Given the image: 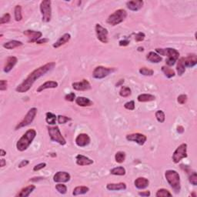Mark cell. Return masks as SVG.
Returning <instances> with one entry per match:
<instances>
[{
    "mask_svg": "<svg viewBox=\"0 0 197 197\" xmlns=\"http://www.w3.org/2000/svg\"><path fill=\"white\" fill-rule=\"evenodd\" d=\"M75 160H76V164L80 166H89L92 165L93 163V160H92L91 159L88 158V157L85 156L83 155H77L75 157Z\"/></svg>",
    "mask_w": 197,
    "mask_h": 197,
    "instance_id": "ffe728a7",
    "label": "cell"
},
{
    "mask_svg": "<svg viewBox=\"0 0 197 197\" xmlns=\"http://www.w3.org/2000/svg\"><path fill=\"white\" fill-rule=\"evenodd\" d=\"M37 114V109L36 108H31L29 111H28L27 114L24 117V119L21 121L17 126H16V130L21 129V128L25 127V126H29L30 123H32V121L35 119L36 116Z\"/></svg>",
    "mask_w": 197,
    "mask_h": 197,
    "instance_id": "52a82bcc",
    "label": "cell"
},
{
    "mask_svg": "<svg viewBox=\"0 0 197 197\" xmlns=\"http://www.w3.org/2000/svg\"><path fill=\"white\" fill-rule=\"evenodd\" d=\"M138 194L139 195V196H145V197H147V196H150V192L149 191H144V192H139Z\"/></svg>",
    "mask_w": 197,
    "mask_h": 197,
    "instance_id": "db71d44e",
    "label": "cell"
},
{
    "mask_svg": "<svg viewBox=\"0 0 197 197\" xmlns=\"http://www.w3.org/2000/svg\"><path fill=\"white\" fill-rule=\"evenodd\" d=\"M138 51H139V52H142V51H144V48L143 47H139V48H138Z\"/></svg>",
    "mask_w": 197,
    "mask_h": 197,
    "instance_id": "6125c7cd",
    "label": "cell"
},
{
    "mask_svg": "<svg viewBox=\"0 0 197 197\" xmlns=\"http://www.w3.org/2000/svg\"><path fill=\"white\" fill-rule=\"evenodd\" d=\"M70 173L66 172H57L53 176V180L55 183H67L70 180Z\"/></svg>",
    "mask_w": 197,
    "mask_h": 197,
    "instance_id": "2e32d148",
    "label": "cell"
},
{
    "mask_svg": "<svg viewBox=\"0 0 197 197\" xmlns=\"http://www.w3.org/2000/svg\"><path fill=\"white\" fill-rule=\"evenodd\" d=\"M40 11L42 13V20L44 22H49L52 18V8L50 0H43L41 2Z\"/></svg>",
    "mask_w": 197,
    "mask_h": 197,
    "instance_id": "8992f818",
    "label": "cell"
},
{
    "mask_svg": "<svg viewBox=\"0 0 197 197\" xmlns=\"http://www.w3.org/2000/svg\"><path fill=\"white\" fill-rule=\"evenodd\" d=\"M165 176L167 182L175 193H180L181 185H180V176L175 170H167L165 172Z\"/></svg>",
    "mask_w": 197,
    "mask_h": 197,
    "instance_id": "3957f363",
    "label": "cell"
},
{
    "mask_svg": "<svg viewBox=\"0 0 197 197\" xmlns=\"http://www.w3.org/2000/svg\"><path fill=\"white\" fill-rule=\"evenodd\" d=\"M108 190L110 191H119V190H125L126 189V184L125 183H109L106 185Z\"/></svg>",
    "mask_w": 197,
    "mask_h": 197,
    "instance_id": "cb8c5ba5",
    "label": "cell"
},
{
    "mask_svg": "<svg viewBox=\"0 0 197 197\" xmlns=\"http://www.w3.org/2000/svg\"><path fill=\"white\" fill-rule=\"evenodd\" d=\"M55 190L59 192L61 194H65L67 192V187L66 185L62 184V183H60V184H57L55 185Z\"/></svg>",
    "mask_w": 197,
    "mask_h": 197,
    "instance_id": "60d3db41",
    "label": "cell"
},
{
    "mask_svg": "<svg viewBox=\"0 0 197 197\" xmlns=\"http://www.w3.org/2000/svg\"><path fill=\"white\" fill-rule=\"evenodd\" d=\"M138 101L140 103H146V102L153 101L156 99V97L153 95L151 94H140L137 97Z\"/></svg>",
    "mask_w": 197,
    "mask_h": 197,
    "instance_id": "f546056e",
    "label": "cell"
},
{
    "mask_svg": "<svg viewBox=\"0 0 197 197\" xmlns=\"http://www.w3.org/2000/svg\"><path fill=\"white\" fill-rule=\"evenodd\" d=\"M134 184L135 186L139 190H143L146 189L149 184V181L147 180V178H144V177H139L135 180L134 182Z\"/></svg>",
    "mask_w": 197,
    "mask_h": 197,
    "instance_id": "7402d4cb",
    "label": "cell"
},
{
    "mask_svg": "<svg viewBox=\"0 0 197 197\" xmlns=\"http://www.w3.org/2000/svg\"><path fill=\"white\" fill-rule=\"evenodd\" d=\"M176 70H177V73H178V75H180V76L184 74V73L185 72L184 57H182V58H180V60H179L178 63H177Z\"/></svg>",
    "mask_w": 197,
    "mask_h": 197,
    "instance_id": "f1b7e54d",
    "label": "cell"
},
{
    "mask_svg": "<svg viewBox=\"0 0 197 197\" xmlns=\"http://www.w3.org/2000/svg\"><path fill=\"white\" fill-rule=\"evenodd\" d=\"M147 60L152 63H159L162 61V58L156 52H149L147 55Z\"/></svg>",
    "mask_w": 197,
    "mask_h": 197,
    "instance_id": "4316f807",
    "label": "cell"
},
{
    "mask_svg": "<svg viewBox=\"0 0 197 197\" xmlns=\"http://www.w3.org/2000/svg\"><path fill=\"white\" fill-rule=\"evenodd\" d=\"M6 89H7V81L2 79L0 81V90L1 91H5Z\"/></svg>",
    "mask_w": 197,
    "mask_h": 197,
    "instance_id": "f907efd6",
    "label": "cell"
},
{
    "mask_svg": "<svg viewBox=\"0 0 197 197\" xmlns=\"http://www.w3.org/2000/svg\"><path fill=\"white\" fill-rule=\"evenodd\" d=\"M10 19H11L10 14H9V13H6V14L3 15V16H2L1 19H0V25L8 23V22L10 21Z\"/></svg>",
    "mask_w": 197,
    "mask_h": 197,
    "instance_id": "b9f144b4",
    "label": "cell"
},
{
    "mask_svg": "<svg viewBox=\"0 0 197 197\" xmlns=\"http://www.w3.org/2000/svg\"><path fill=\"white\" fill-rule=\"evenodd\" d=\"M6 165V160H4V159H2V160H0V166L4 167Z\"/></svg>",
    "mask_w": 197,
    "mask_h": 197,
    "instance_id": "680465c9",
    "label": "cell"
},
{
    "mask_svg": "<svg viewBox=\"0 0 197 197\" xmlns=\"http://www.w3.org/2000/svg\"><path fill=\"white\" fill-rule=\"evenodd\" d=\"M177 132H178L179 133H183V132H184V128L182 126H179L178 127H177Z\"/></svg>",
    "mask_w": 197,
    "mask_h": 197,
    "instance_id": "9f6ffc18",
    "label": "cell"
},
{
    "mask_svg": "<svg viewBox=\"0 0 197 197\" xmlns=\"http://www.w3.org/2000/svg\"><path fill=\"white\" fill-rule=\"evenodd\" d=\"M187 157V144L183 143L177 147L172 154V160L175 163H179L183 159Z\"/></svg>",
    "mask_w": 197,
    "mask_h": 197,
    "instance_id": "ba28073f",
    "label": "cell"
},
{
    "mask_svg": "<svg viewBox=\"0 0 197 197\" xmlns=\"http://www.w3.org/2000/svg\"><path fill=\"white\" fill-rule=\"evenodd\" d=\"M143 5L144 2L142 0H133V1H129L126 2V6L128 9L131 11H134V12L142 9Z\"/></svg>",
    "mask_w": 197,
    "mask_h": 197,
    "instance_id": "e0dca14e",
    "label": "cell"
},
{
    "mask_svg": "<svg viewBox=\"0 0 197 197\" xmlns=\"http://www.w3.org/2000/svg\"><path fill=\"white\" fill-rule=\"evenodd\" d=\"M145 37L146 35L143 32H139L135 36V39L136 42H142V41L144 40Z\"/></svg>",
    "mask_w": 197,
    "mask_h": 197,
    "instance_id": "7dc6e473",
    "label": "cell"
},
{
    "mask_svg": "<svg viewBox=\"0 0 197 197\" xmlns=\"http://www.w3.org/2000/svg\"><path fill=\"white\" fill-rule=\"evenodd\" d=\"M49 41V39H46V38H43V39H40L37 41L36 43L38 44H43V43H46Z\"/></svg>",
    "mask_w": 197,
    "mask_h": 197,
    "instance_id": "11a10c76",
    "label": "cell"
},
{
    "mask_svg": "<svg viewBox=\"0 0 197 197\" xmlns=\"http://www.w3.org/2000/svg\"><path fill=\"white\" fill-rule=\"evenodd\" d=\"M6 152L4 150V149H2L1 150H0V156H6Z\"/></svg>",
    "mask_w": 197,
    "mask_h": 197,
    "instance_id": "91938a15",
    "label": "cell"
},
{
    "mask_svg": "<svg viewBox=\"0 0 197 197\" xmlns=\"http://www.w3.org/2000/svg\"><path fill=\"white\" fill-rule=\"evenodd\" d=\"M189 180H190V183H191L192 185H197V174H196V172H193V173H192L191 175H190Z\"/></svg>",
    "mask_w": 197,
    "mask_h": 197,
    "instance_id": "ee69618b",
    "label": "cell"
},
{
    "mask_svg": "<svg viewBox=\"0 0 197 197\" xmlns=\"http://www.w3.org/2000/svg\"><path fill=\"white\" fill-rule=\"evenodd\" d=\"M57 116L52 113H47L46 115V121L49 125H55Z\"/></svg>",
    "mask_w": 197,
    "mask_h": 197,
    "instance_id": "836d02e7",
    "label": "cell"
},
{
    "mask_svg": "<svg viewBox=\"0 0 197 197\" xmlns=\"http://www.w3.org/2000/svg\"><path fill=\"white\" fill-rule=\"evenodd\" d=\"M162 73H164V75L169 79L174 77L175 75V71H174L173 70H172L171 68H170L169 66H165V65H163V66L162 67Z\"/></svg>",
    "mask_w": 197,
    "mask_h": 197,
    "instance_id": "1f68e13d",
    "label": "cell"
},
{
    "mask_svg": "<svg viewBox=\"0 0 197 197\" xmlns=\"http://www.w3.org/2000/svg\"><path fill=\"white\" fill-rule=\"evenodd\" d=\"M65 99L69 102H73L74 100H75V94L74 93H69V94L65 95Z\"/></svg>",
    "mask_w": 197,
    "mask_h": 197,
    "instance_id": "c3c4849f",
    "label": "cell"
},
{
    "mask_svg": "<svg viewBox=\"0 0 197 197\" xmlns=\"http://www.w3.org/2000/svg\"><path fill=\"white\" fill-rule=\"evenodd\" d=\"M187 99H188V97H187L186 95L185 94L180 95V96H178V98H177V101H178V103L181 105L185 104L187 102Z\"/></svg>",
    "mask_w": 197,
    "mask_h": 197,
    "instance_id": "bcb514c9",
    "label": "cell"
},
{
    "mask_svg": "<svg viewBox=\"0 0 197 197\" xmlns=\"http://www.w3.org/2000/svg\"><path fill=\"white\" fill-rule=\"evenodd\" d=\"M59 86L58 83L55 81H47L46 83H44L43 84L41 85L40 86H39V88L37 89L36 91L38 93H40L42 92L43 90L47 89H55L57 88Z\"/></svg>",
    "mask_w": 197,
    "mask_h": 197,
    "instance_id": "603a6c76",
    "label": "cell"
},
{
    "mask_svg": "<svg viewBox=\"0 0 197 197\" xmlns=\"http://www.w3.org/2000/svg\"><path fill=\"white\" fill-rule=\"evenodd\" d=\"M73 88L77 91H87L91 89V85L87 79H83L81 82L73 83Z\"/></svg>",
    "mask_w": 197,
    "mask_h": 197,
    "instance_id": "9a60e30c",
    "label": "cell"
},
{
    "mask_svg": "<svg viewBox=\"0 0 197 197\" xmlns=\"http://www.w3.org/2000/svg\"><path fill=\"white\" fill-rule=\"evenodd\" d=\"M23 34L29 38V42H36L39 39H41L42 33L39 31H34V30H26L23 32Z\"/></svg>",
    "mask_w": 197,
    "mask_h": 197,
    "instance_id": "4fadbf2b",
    "label": "cell"
},
{
    "mask_svg": "<svg viewBox=\"0 0 197 197\" xmlns=\"http://www.w3.org/2000/svg\"><path fill=\"white\" fill-rule=\"evenodd\" d=\"M29 163V160H22V162L19 164V168H22V167L26 166H27Z\"/></svg>",
    "mask_w": 197,
    "mask_h": 197,
    "instance_id": "f5cc1de1",
    "label": "cell"
},
{
    "mask_svg": "<svg viewBox=\"0 0 197 197\" xmlns=\"http://www.w3.org/2000/svg\"><path fill=\"white\" fill-rule=\"evenodd\" d=\"M42 177H34V178L31 179L30 181L32 182H36V181H39V180H42Z\"/></svg>",
    "mask_w": 197,
    "mask_h": 197,
    "instance_id": "6f0895ef",
    "label": "cell"
},
{
    "mask_svg": "<svg viewBox=\"0 0 197 197\" xmlns=\"http://www.w3.org/2000/svg\"><path fill=\"white\" fill-rule=\"evenodd\" d=\"M18 60L16 57L15 56H9L8 57L7 60H6V63L4 67V72L5 73H8L12 70L13 67L16 65V64L17 63Z\"/></svg>",
    "mask_w": 197,
    "mask_h": 197,
    "instance_id": "ac0fdd59",
    "label": "cell"
},
{
    "mask_svg": "<svg viewBox=\"0 0 197 197\" xmlns=\"http://www.w3.org/2000/svg\"><path fill=\"white\" fill-rule=\"evenodd\" d=\"M126 139L128 141H130V142H135L137 144H139V146H142L147 142V137L143 134L137 132V133H132L127 135L126 136Z\"/></svg>",
    "mask_w": 197,
    "mask_h": 197,
    "instance_id": "7c38bea8",
    "label": "cell"
},
{
    "mask_svg": "<svg viewBox=\"0 0 197 197\" xmlns=\"http://www.w3.org/2000/svg\"><path fill=\"white\" fill-rule=\"evenodd\" d=\"M124 107L128 110H134L135 109V102L133 100L127 102L126 103H125Z\"/></svg>",
    "mask_w": 197,
    "mask_h": 197,
    "instance_id": "f6af8a7d",
    "label": "cell"
},
{
    "mask_svg": "<svg viewBox=\"0 0 197 197\" xmlns=\"http://www.w3.org/2000/svg\"><path fill=\"white\" fill-rule=\"evenodd\" d=\"M123 83H124V79H120V80H119V83H116V86H121V85H122Z\"/></svg>",
    "mask_w": 197,
    "mask_h": 197,
    "instance_id": "94428289",
    "label": "cell"
},
{
    "mask_svg": "<svg viewBox=\"0 0 197 197\" xmlns=\"http://www.w3.org/2000/svg\"><path fill=\"white\" fill-rule=\"evenodd\" d=\"M46 166V163H45V162H42V163L37 164L36 166H35L33 167V171H39V170L45 168Z\"/></svg>",
    "mask_w": 197,
    "mask_h": 197,
    "instance_id": "681fc988",
    "label": "cell"
},
{
    "mask_svg": "<svg viewBox=\"0 0 197 197\" xmlns=\"http://www.w3.org/2000/svg\"><path fill=\"white\" fill-rule=\"evenodd\" d=\"M75 103L78 106H82V107H86V106H90L93 104V102L89 99V98L86 97H83V96H79L75 98Z\"/></svg>",
    "mask_w": 197,
    "mask_h": 197,
    "instance_id": "484cf974",
    "label": "cell"
},
{
    "mask_svg": "<svg viewBox=\"0 0 197 197\" xmlns=\"http://www.w3.org/2000/svg\"><path fill=\"white\" fill-rule=\"evenodd\" d=\"M22 45H23V43L22 42H20V41L11 40L9 42H7L3 44V47L6 49H13L15 48H17V47L21 46Z\"/></svg>",
    "mask_w": 197,
    "mask_h": 197,
    "instance_id": "83f0119b",
    "label": "cell"
},
{
    "mask_svg": "<svg viewBox=\"0 0 197 197\" xmlns=\"http://www.w3.org/2000/svg\"><path fill=\"white\" fill-rule=\"evenodd\" d=\"M48 132L50 139L53 142H58L60 145L64 146L66 143L65 138L62 136L60 129L58 126H52V127H48Z\"/></svg>",
    "mask_w": 197,
    "mask_h": 197,
    "instance_id": "5b68a950",
    "label": "cell"
},
{
    "mask_svg": "<svg viewBox=\"0 0 197 197\" xmlns=\"http://www.w3.org/2000/svg\"><path fill=\"white\" fill-rule=\"evenodd\" d=\"M126 16H127V12L125 9H118V10L115 11L113 14L108 17L107 19V23L111 25V26H115L117 25L120 24L123 21L126 19Z\"/></svg>",
    "mask_w": 197,
    "mask_h": 197,
    "instance_id": "277c9868",
    "label": "cell"
},
{
    "mask_svg": "<svg viewBox=\"0 0 197 197\" xmlns=\"http://www.w3.org/2000/svg\"><path fill=\"white\" fill-rule=\"evenodd\" d=\"M139 73L140 74L143 75H147V76H151L154 74V71L152 70H150V69H147L146 67H142L139 70Z\"/></svg>",
    "mask_w": 197,
    "mask_h": 197,
    "instance_id": "ab89813d",
    "label": "cell"
},
{
    "mask_svg": "<svg viewBox=\"0 0 197 197\" xmlns=\"http://www.w3.org/2000/svg\"><path fill=\"white\" fill-rule=\"evenodd\" d=\"M89 191V187L83 186V185H82V186H77L73 190V196L83 195V194H85V193H88Z\"/></svg>",
    "mask_w": 197,
    "mask_h": 197,
    "instance_id": "4dcf8cb0",
    "label": "cell"
},
{
    "mask_svg": "<svg viewBox=\"0 0 197 197\" xmlns=\"http://www.w3.org/2000/svg\"><path fill=\"white\" fill-rule=\"evenodd\" d=\"M75 143L79 147H85L90 143V137L86 133H80L75 138Z\"/></svg>",
    "mask_w": 197,
    "mask_h": 197,
    "instance_id": "5bb4252c",
    "label": "cell"
},
{
    "mask_svg": "<svg viewBox=\"0 0 197 197\" xmlns=\"http://www.w3.org/2000/svg\"><path fill=\"white\" fill-rule=\"evenodd\" d=\"M55 62H48V63L39 67V68L29 74V76L21 84H19V86L16 87V91L19 93H26L27 91H29L31 89V87L32 86L33 83L36 81L38 79L45 75L46 73H47L50 70H52L55 67Z\"/></svg>",
    "mask_w": 197,
    "mask_h": 197,
    "instance_id": "6da1fadb",
    "label": "cell"
},
{
    "mask_svg": "<svg viewBox=\"0 0 197 197\" xmlns=\"http://www.w3.org/2000/svg\"><path fill=\"white\" fill-rule=\"evenodd\" d=\"M194 196V197H196V193H192L191 194V196Z\"/></svg>",
    "mask_w": 197,
    "mask_h": 197,
    "instance_id": "be15d7a7",
    "label": "cell"
},
{
    "mask_svg": "<svg viewBox=\"0 0 197 197\" xmlns=\"http://www.w3.org/2000/svg\"><path fill=\"white\" fill-rule=\"evenodd\" d=\"M36 136V131L34 129H30L26 131L16 143V148L20 152L26 150L32 144Z\"/></svg>",
    "mask_w": 197,
    "mask_h": 197,
    "instance_id": "7a4b0ae2",
    "label": "cell"
},
{
    "mask_svg": "<svg viewBox=\"0 0 197 197\" xmlns=\"http://www.w3.org/2000/svg\"><path fill=\"white\" fill-rule=\"evenodd\" d=\"M36 189V185H29L28 186L25 187V188L22 189L17 195L16 196H19V197H28L32 192L35 190Z\"/></svg>",
    "mask_w": 197,
    "mask_h": 197,
    "instance_id": "d4e9b609",
    "label": "cell"
},
{
    "mask_svg": "<svg viewBox=\"0 0 197 197\" xmlns=\"http://www.w3.org/2000/svg\"><path fill=\"white\" fill-rule=\"evenodd\" d=\"M119 44L120 46H128L129 44V41L127 40V39H124V40L119 41Z\"/></svg>",
    "mask_w": 197,
    "mask_h": 197,
    "instance_id": "816d5d0a",
    "label": "cell"
},
{
    "mask_svg": "<svg viewBox=\"0 0 197 197\" xmlns=\"http://www.w3.org/2000/svg\"><path fill=\"white\" fill-rule=\"evenodd\" d=\"M70 39H71V35H70V33L64 34L63 36H62L53 44L52 46H53V48H55V49L59 48V47L65 45V43H67V42L70 40Z\"/></svg>",
    "mask_w": 197,
    "mask_h": 197,
    "instance_id": "44dd1931",
    "label": "cell"
},
{
    "mask_svg": "<svg viewBox=\"0 0 197 197\" xmlns=\"http://www.w3.org/2000/svg\"><path fill=\"white\" fill-rule=\"evenodd\" d=\"M14 14H15V19L17 22H19V21L22 20V7L21 6L18 5V6H16L14 9Z\"/></svg>",
    "mask_w": 197,
    "mask_h": 197,
    "instance_id": "e575fe53",
    "label": "cell"
},
{
    "mask_svg": "<svg viewBox=\"0 0 197 197\" xmlns=\"http://www.w3.org/2000/svg\"><path fill=\"white\" fill-rule=\"evenodd\" d=\"M185 67L193 68L197 64V55L195 53L189 54L188 56L184 58Z\"/></svg>",
    "mask_w": 197,
    "mask_h": 197,
    "instance_id": "d6986e66",
    "label": "cell"
},
{
    "mask_svg": "<svg viewBox=\"0 0 197 197\" xmlns=\"http://www.w3.org/2000/svg\"><path fill=\"white\" fill-rule=\"evenodd\" d=\"M126 159V153L123 151H119L115 155V160L118 163H123Z\"/></svg>",
    "mask_w": 197,
    "mask_h": 197,
    "instance_id": "d590c367",
    "label": "cell"
},
{
    "mask_svg": "<svg viewBox=\"0 0 197 197\" xmlns=\"http://www.w3.org/2000/svg\"><path fill=\"white\" fill-rule=\"evenodd\" d=\"M132 93L130 88L127 86H123L121 88L120 91H119V96H122V97H128Z\"/></svg>",
    "mask_w": 197,
    "mask_h": 197,
    "instance_id": "74e56055",
    "label": "cell"
},
{
    "mask_svg": "<svg viewBox=\"0 0 197 197\" xmlns=\"http://www.w3.org/2000/svg\"><path fill=\"white\" fill-rule=\"evenodd\" d=\"M126 170L123 166L115 167V168L112 169L110 170V173L112 175H126Z\"/></svg>",
    "mask_w": 197,
    "mask_h": 197,
    "instance_id": "d6a6232c",
    "label": "cell"
},
{
    "mask_svg": "<svg viewBox=\"0 0 197 197\" xmlns=\"http://www.w3.org/2000/svg\"><path fill=\"white\" fill-rule=\"evenodd\" d=\"M166 56H167V59L166 60V63L168 66H172L179 60L180 52L176 49L172 48H166Z\"/></svg>",
    "mask_w": 197,
    "mask_h": 197,
    "instance_id": "30bf717a",
    "label": "cell"
},
{
    "mask_svg": "<svg viewBox=\"0 0 197 197\" xmlns=\"http://www.w3.org/2000/svg\"><path fill=\"white\" fill-rule=\"evenodd\" d=\"M114 68H108V67H104L99 65L95 68L93 73V77L97 79H102L105 78V77L108 76L109 74L115 71Z\"/></svg>",
    "mask_w": 197,
    "mask_h": 197,
    "instance_id": "9c48e42d",
    "label": "cell"
},
{
    "mask_svg": "<svg viewBox=\"0 0 197 197\" xmlns=\"http://www.w3.org/2000/svg\"><path fill=\"white\" fill-rule=\"evenodd\" d=\"M96 33L97 39L100 42H102L103 43H108L109 42V39H108V30L106 28L103 27L100 24L97 23L96 25Z\"/></svg>",
    "mask_w": 197,
    "mask_h": 197,
    "instance_id": "8fae6325",
    "label": "cell"
},
{
    "mask_svg": "<svg viewBox=\"0 0 197 197\" xmlns=\"http://www.w3.org/2000/svg\"><path fill=\"white\" fill-rule=\"evenodd\" d=\"M57 119H58V123H60V124H65V123L69 122V121L72 120L71 118L67 117V116H61V115L57 116Z\"/></svg>",
    "mask_w": 197,
    "mask_h": 197,
    "instance_id": "7bdbcfd3",
    "label": "cell"
},
{
    "mask_svg": "<svg viewBox=\"0 0 197 197\" xmlns=\"http://www.w3.org/2000/svg\"><path fill=\"white\" fill-rule=\"evenodd\" d=\"M156 118L157 121H158L159 123H164V121H165V119H166V116H165V113H164V112L162 110H157L156 112Z\"/></svg>",
    "mask_w": 197,
    "mask_h": 197,
    "instance_id": "f35d334b",
    "label": "cell"
},
{
    "mask_svg": "<svg viewBox=\"0 0 197 197\" xmlns=\"http://www.w3.org/2000/svg\"><path fill=\"white\" fill-rule=\"evenodd\" d=\"M172 195L170 193L169 190H166V189H160L156 193V197H171Z\"/></svg>",
    "mask_w": 197,
    "mask_h": 197,
    "instance_id": "8d00e7d4",
    "label": "cell"
}]
</instances>
